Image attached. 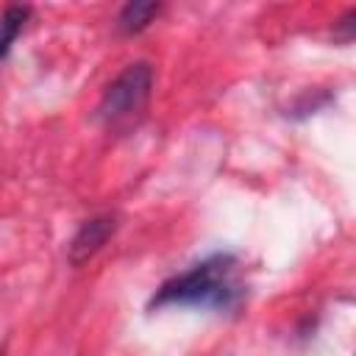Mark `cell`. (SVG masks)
I'll use <instances>...</instances> for the list:
<instances>
[{
    "label": "cell",
    "instance_id": "cell-1",
    "mask_svg": "<svg viewBox=\"0 0 356 356\" xmlns=\"http://www.w3.org/2000/svg\"><path fill=\"white\" fill-rule=\"evenodd\" d=\"M245 298V284L239 281V261L234 253H211L209 259L192 264L189 270L167 278L150 298L147 309L167 306H195L211 312H234Z\"/></svg>",
    "mask_w": 356,
    "mask_h": 356
},
{
    "label": "cell",
    "instance_id": "cell-2",
    "mask_svg": "<svg viewBox=\"0 0 356 356\" xmlns=\"http://www.w3.org/2000/svg\"><path fill=\"white\" fill-rule=\"evenodd\" d=\"M153 81L156 75L147 61H134L122 72H117V78L108 81L97 103L100 125L114 136L134 134L147 117L150 97H153Z\"/></svg>",
    "mask_w": 356,
    "mask_h": 356
},
{
    "label": "cell",
    "instance_id": "cell-3",
    "mask_svg": "<svg viewBox=\"0 0 356 356\" xmlns=\"http://www.w3.org/2000/svg\"><path fill=\"white\" fill-rule=\"evenodd\" d=\"M117 214L111 211H103V214H95L89 220H83L78 225V231L72 234L70 245H67V261L72 267H81L86 264L92 256H97L103 250V245L117 234Z\"/></svg>",
    "mask_w": 356,
    "mask_h": 356
},
{
    "label": "cell",
    "instance_id": "cell-4",
    "mask_svg": "<svg viewBox=\"0 0 356 356\" xmlns=\"http://www.w3.org/2000/svg\"><path fill=\"white\" fill-rule=\"evenodd\" d=\"M164 11V6L161 3H142V0H134V3H125L122 8H120V14H117V31L122 33V36H136V33H142L145 28H150L156 19H159V14Z\"/></svg>",
    "mask_w": 356,
    "mask_h": 356
},
{
    "label": "cell",
    "instance_id": "cell-5",
    "mask_svg": "<svg viewBox=\"0 0 356 356\" xmlns=\"http://www.w3.org/2000/svg\"><path fill=\"white\" fill-rule=\"evenodd\" d=\"M28 17H31V6H6L3 8V14H0V61H6V56L11 53Z\"/></svg>",
    "mask_w": 356,
    "mask_h": 356
},
{
    "label": "cell",
    "instance_id": "cell-6",
    "mask_svg": "<svg viewBox=\"0 0 356 356\" xmlns=\"http://www.w3.org/2000/svg\"><path fill=\"white\" fill-rule=\"evenodd\" d=\"M353 28H356V11L348 8V11L342 14V19L334 22V39L342 42V44H348V42L353 39Z\"/></svg>",
    "mask_w": 356,
    "mask_h": 356
}]
</instances>
